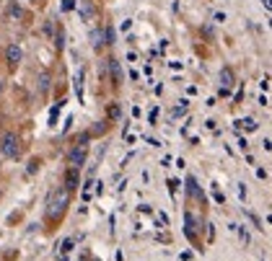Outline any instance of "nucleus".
<instances>
[{
  "label": "nucleus",
  "instance_id": "1",
  "mask_svg": "<svg viewBox=\"0 0 272 261\" xmlns=\"http://www.w3.org/2000/svg\"><path fill=\"white\" fill-rule=\"evenodd\" d=\"M68 202H70V194L65 192V189H62V186L52 189L49 196H47V218H52V220L62 218V212H65Z\"/></svg>",
  "mask_w": 272,
  "mask_h": 261
},
{
  "label": "nucleus",
  "instance_id": "2",
  "mask_svg": "<svg viewBox=\"0 0 272 261\" xmlns=\"http://www.w3.org/2000/svg\"><path fill=\"white\" fill-rule=\"evenodd\" d=\"M18 152H21V148H18V137H16L13 132H5L3 137H0V155L16 158Z\"/></svg>",
  "mask_w": 272,
  "mask_h": 261
},
{
  "label": "nucleus",
  "instance_id": "3",
  "mask_svg": "<svg viewBox=\"0 0 272 261\" xmlns=\"http://www.w3.org/2000/svg\"><path fill=\"white\" fill-rule=\"evenodd\" d=\"M78 184H80L78 168H68L65 171V181H62V189H65L68 194H73V192H78Z\"/></svg>",
  "mask_w": 272,
  "mask_h": 261
},
{
  "label": "nucleus",
  "instance_id": "4",
  "mask_svg": "<svg viewBox=\"0 0 272 261\" xmlns=\"http://www.w3.org/2000/svg\"><path fill=\"white\" fill-rule=\"evenodd\" d=\"M21 60H24V49L18 47V44H8V47H5V62H8V65L16 67Z\"/></svg>",
  "mask_w": 272,
  "mask_h": 261
},
{
  "label": "nucleus",
  "instance_id": "5",
  "mask_svg": "<svg viewBox=\"0 0 272 261\" xmlns=\"http://www.w3.org/2000/svg\"><path fill=\"white\" fill-rule=\"evenodd\" d=\"M68 160H70V168H80V166H83V160H86V145L73 148L70 155H68Z\"/></svg>",
  "mask_w": 272,
  "mask_h": 261
},
{
  "label": "nucleus",
  "instance_id": "6",
  "mask_svg": "<svg viewBox=\"0 0 272 261\" xmlns=\"http://www.w3.org/2000/svg\"><path fill=\"white\" fill-rule=\"evenodd\" d=\"M231 86H233V70H231V67H223V70H221V88L228 91Z\"/></svg>",
  "mask_w": 272,
  "mask_h": 261
},
{
  "label": "nucleus",
  "instance_id": "7",
  "mask_svg": "<svg viewBox=\"0 0 272 261\" xmlns=\"http://www.w3.org/2000/svg\"><path fill=\"white\" fill-rule=\"evenodd\" d=\"M36 83H39V93H47L49 91V73H47V70H42V73H39Z\"/></svg>",
  "mask_w": 272,
  "mask_h": 261
},
{
  "label": "nucleus",
  "instance_id": "8",
  "mask_svg": "<svg viewBox=\"0 0 272 261\" xmlns=\"http://www.w3.org/2000/svg\"><path fill=\"white\" fill-rule=\"evenodd\" d=\"M106 65L112 67V80H114V83H120V80H122V70H120V62H117V60H106Z\"/></svg>",
  "mask_w": 272,
  "mask_h": 261
},
{
  "label": "nucleus",
  "instance_id": "9",
  "mask_svg": "<svg viewBox=\"0 0 272 261\" xmlns=\"http://www.w3.org/2000/svg\"><path fill=\"white\" fill-rule=\"evenodd\" d=\"M120 116H122V106L120 104H117V101H112V104H109V119H120Z\"/></svg>",
  "mask_w": 272,
  "mask_h": 261
},
{
  "label": "nucleus",
  "instance_id": "10",
  "mask_svg": "<svg viewBox=\"0 0 272 261\" xmlns=\"http://www.w3.org/2000/svg\"><path fill=\"white\" fill-rule=\"evenodd\" d=\"M91 39H94V47H101V44H104V31H94V34H91Z\"/></svg>",
  "mask_w": 272,
  "mask_h": 261
},
{
  "label": "nucleus",
  "instance_id": "11",
  "mask_svg": "<svg viewBox=\"0 0 272 261\" xmlns=\"http://www.w3.org/2000/svg\"><path fill=\"white\" fill-rule=\"evenodd\" d=\"M11 16H13V19H21V16H24V11H21V8H18L16 3L11 5Z\"/></svg>",
  "mask_w": 272,
  "mask_h": 261
},
{
  "label": "nucleus",
  "instance_id": "12",
  "mask_svg": "<svg viewBox=\"0 0 272 261\" xmlns=\"http://www.w3.org/2000/svg\"><path fill=\"white\" fill-rule=\"evenodd\" d=\"M73 251V238H68L65 243H62V254H70Z\"/></svg>",
  "mask_w": 272,
  "mask_h": 261
},
{
  "label": "nucleus",
  "instance_id": "13",
  "mask_svg": "<svg viewBox=\"0 0 272 261\" xmlns=\"http://www.w3.org/2000/svg\"><path fill=\"white\" fill-rule=\"evenodd\" d=\"M184 111H187V101H181V106H176V109H174V116H181Z\"/></svg>",
  "mask_w": 272,
  "mask_h": 261
},
{
  "label": "nucleus",
  "instance_id": "14",
  "mask_svg": "<svg viewBox=\"0 0 272 261\" xmlns=\"http://www.w3.org/2000/svg\"><path fill=\"white\" fill-rule=\"evenodd\" d=\"M83 16H86V19H91V16H94V8H91V3L83 5Z\"/></svg>",
  "mask_w": 272,
  "mask_h": 261
},
{
  "label": "nucleus",
  "instance_id": "15",
  "mask_svg": "<svg viewBox=\"0 0 272 261\" xmlns=\"http://www.w3.org/2000/svg\"><path fill=\"white\" fill-rule=\"evenodd\" d=\"M54 42H57V49H62V44H65V42H62V29H57V37H54Z\"/></svg>",
  "mask_w": 272,
  "mask_h": 261
},
{
  "label": "nucleus",
  "instance_id": "16",
  "mask_svg": "<svg viewBox=\"0 0 272 261\" xmlns=\"http://www.w3.org/2000/svg\"><path fill=\"white\" fill-rule=\"evenodd\" d=\"M73 5H75L73 0H62V11H73Z\"/></svg>",
  "mask_w": 272,
  "mask_h": 261
},
{
  "label": "nucleus",
  "instance_id": "17",
  "mask_svg": "<svg viewBox=\"0 0 272 261\" xmlns=\"http://www.w3.org/2000/svg\"><path fill=\"white\" fill-rule=\"evenodd\" d=\"M262 5H265V8H267V11H270V0H262Z\"/></svg>",
  "mask_w": 272,
  "mask_h": 261
},
{
  "label": "nucleus",
  "instance_id": "18",
  "mask_svg": "<svg viewBox=\"0 0 272 261\" xmlns=\"http://www.w3.org/2000/svg\"><path fill=\"white\" fill-rule=\"evenodd\" d=\"M0 93H3V80H0Z\"/></svg>",
  "mask_w": 272,
  "mask_h": 261
}]
</instances>
